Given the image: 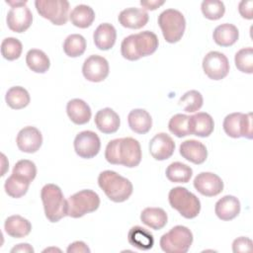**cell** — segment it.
Returning a JSON list of instances; mask_svg holds the SVG:
<instances>
[{
	"label": "cell",
	"instance_id": "cell-1",
	"mask_svg": "<svg viewBox=\"0 0 253 253\" xmlns=\"http://www.w3.org/2000/svg\"><path fill=\"white\" fill-rule=\"evenodd\" d=\"M105 158L111 164L136 167L141 161L140 144L132 137L113 139L106 146Z\"/></svg>",
	"mask_w": 253,
	"mask_h": 253
},
{
	"label": "cell",
	"instance_id": "cell-2",
	"mask_svg": "<svg viewBox=\"0 0 253 253\" xmlns=\"http://www.w3.org/2000/svg\"><path fill=\"white\" fill-rule=\"evenodd\" d=\"M158 43V38L153 32L143 31L125 38L121 44V52L124 58L134 61L154 53Z\"/></svg>",
	"mask_w": 253,
	"mask_h": 253
},
{
	"label": "cell",
	"instance_id": "cell-3",
	"mask_svg": "<svg viewBox=\"0 0 253 253\" xmlns=\"http://www.w3.org/2000/svg\"><path fill=\"white\" fill-rule=\"evenodd\" d=\"M98 184L106 196L115 203H123L132 194L131 182L112 170L101 172L98 177Z\"/></svg>",
	"mask_w": 253,
	"mask_h": 253
},
{
	"label": "cell",
	"instance_id": "cell-4",
	"mask_svg": "<svg viewBox=\"0 0 253 253\" xmlns=\"http://www.w3.org/2000/svg\"><path fill=\"white\" fill-rule=\"evenodd\" d=\"M41 198L44 214L50 222H57L67 215V200L64 199L61 189L57 185H44L41 191Z\"/></svg>",
	"mask_w": 253,
	"mask_h": 253
},
{
	"label": "cell",
	"instance_id": "cell-5",
	"mask_svg": "<svg viewBox=\"0 0 253 253\" xmlns=\"http://www.w3.org/2000/svg\"><path fill=\"white\" fill-rule=\"evenodd\" d=\"M170 206L185 218L196 217L201 211V202L196 195L184 187H175L168 195Z\"/></svg>",
	"mask_w": 253,
	"mask_h": 253
},
{
	"label": "cell",
	"instance_id": "cell-6",
	"mask_svg": "<svg viewBox=\"0 0 253 253\" xmlns=\"http://www.w3.org/2000/svg\"><path fill=\"white\" fill-rule=\"evenodd\" d=\"M158 25L167 42H179L186 29L184 15L176 9H166L158 16Z\"/></svg>",
	"mask_w": 253,
	"mask_h": 253
},
{
	"label": "cell",
	"instance_id": "cell-7",
	"mask_svg": "<svg viewBox=\"0 0 253 253\" xmlns=\"http://www.w3.org/2000/svg\"><path fill=\"white\" fill-rule=\"evenodd\" d=\"M193 243L192 231L184 225H176L160 238V247L166 253H186Z\"/></svg>",
	"mask_w": 253,
	"mask_h": 253
},
{
	"label": "cell",
	"instance_id": "cell-8",
	"mask_svg": "<svg viewBox=\"0 0 253 253\" xmlns=\"http://www.w3.org/2000/svg\"><path fill=\"white\" fill-rule=\"evenodd\" d=\"M67 215L78 218L95 211L100 206L99 195L92 190H81L67 199Z\"/></svg>",
	"mask_w": 253,
	"mask_h": 253
},
{
	"label": "cell",
	"instance_id": "cell-9",
	"mask_svg": "<svg viewBox=\"0 0 253 253\" xmlns=\"http://www.w3.org/2000/svg\"><path fill=\"white\" fill-rule=\"evenodd\" d=\"M38 13L53 25L61 26L67 23L69 2L66 0H37L35 2Z\"/></svg>",
	"mask_w": 253,
	"mask_h": 253
},
{
	"label": "cell",
	"instance_id": "cell-10",
	"mask_svg": "<svg viewBox=\"0 0 253 253\" xmlns=\"http://www.w3.org/2000/svg\"><path fill=\"white\" fill-rule=\"evenodd\" d=\"M225 133L233 138L253 137L252 129V113H232L227 115L222 124Z\"/></svg>",
	"mask_w": 253,
	"mask_h": 253
},
{
	"label": "cell",
	"instance_id": "cell-11",
	"mask_svg": "<svg viewBox=\"0 0 253 253\" xmlns=\"http://www.w3.org/2000/svg\"><path fill=\"white\" fill-rule=\"evenodd\" d=\"M11 6L7 14L8 28L15 33H24L33 22V14L26 6L27 1H6Z\"/></svg>",
	"mask_w": 253,
	"mask_h": 253
},
{
	"label": "cell",
	"instance_id": "cell-12",
	"mask_svg": "<svg viewBox=\"0 0 253 253\" xmlns=\"http://www.w3.org/2000/svg\"><path fill=\"white\" fill-rule=\"evenodd\" d=\"M203 69L210 79L221 80L229 72V62L223 53L212 50L205 55Z\"/></svg>",
	"mask_w": 253,
	"mask_h": 253
},
{
	"label": "cell",
	"instance_id": "cell-13",
	"mask_svg": "<svg viewBox=\"0 0 253 253\" xmlns=\"http://www.w3.org/2000/svg\"><path fill=\"white\" fill-rule=\"evenodd\" d=\"M74 150L81 158L90 159L95 157L101 148L98 134L92 130H83L74 138Z\"/></svg>",
	"mask_w": 253,
	"mask_h": 253
},
{
	"label": "cell",
	"instance_id": "cell-14",
	"mask_svg": "<svg viewBox=\"0 0 253 253\" xmlns=\"http://www.w3.org/2000/svg\"><path fill=\"white\" fill-rule=\"evenodd\" d=\"M109 62L100 55L93 54L85 59L82 66L83 76L91 82H101L109 75Z\"/></svg>",
	"mask_w": 253,
	"mask_h": 253
},
{
	"label": "cell",
	"instance_id": "cell-15",
	"mask_svg": "<svg viewBox=\"0 0 253 253\" xmlns=\"http://www.w3.org/2000/svg\"><path fill=\"white\" fill-rule=\"evenodd\" d=\"M195 189L206 197H214L223 190V182L219 176L211 172H201L194 179Z\"/></svg>",
	"mask_w": 253,
	"mask_h": 253
},
{
	"label": "cell",
	"instance_id": "cell-16",
	"mask_svg": "<svg viewBox=\"0 0 253 253\" xmlns=\"http://www.w3.org/2000/svg\"><path fill=\"white\" fill-rule=\"evenodd\" d=\"M18 148L26 153L37 152L42 144V135L35 126H25L22 128L16 138Z\"/></svg>",
	"mask_w": 253,
	"mask_h": 253
},
{
	"label": "cell",
	"instance_id": "cell-17",
	"mask_svg": "<svg viewBox=\"0 0 253 253\" xmlns=\"http://www.w3.org/2000/svg\"><path fill=\"white\" fill-rule=\"evenodd\" d=\"M175 150V142L167 133L160 132L154 135L149 142L151 156L159 161L170 158Z\"/></svg>",
	"mask_w": 253,
	"mask_h": 253
},
{
	"label": "cell",
	"instance_id": "cell-18",
	"mask_svg": "<svg viewBox=\"0 0 253 253\" xmlns=\"http://www.w3.org/2000/svg\"><path fill=\"white\" fill-rule=\"evenodd\" d=\"M180 154L194 164H202L208 157V150L204 143L195 139H188L181 143Z\"/></svg>",
	"mask_w": 253,
	"mask_h": 253
},
{
	"label": "cell",
	"instance_id": "cell-19",
	"mask_svg": "<svg viewBox=\"0 0 253 253\" xmlns=\"http://www.w3.org/2000/svg\"><path fill=\"white\" fill-rule=\"evenodd\" d=\"M148 13L140 8H126L123 10L119 17V23L128 29H140L144 27L148 22Z\"/></svg>",
	"mask_w": 253,
	"mask_h": 253
},
{
	"label": "cell",
	"instance_id": "cell-20",
	"mask_svg": "<svg viewBox=\"0 0 253 253\" xmlns=\"http://www.w3.org/2000/svg\"><path fill=\"white\" fill-rule=\"evenodd\" d=\"M94 120L96 126L103 133H114L121 125L119 115L111 108H104L98 111Z\"/></svg>",
	"mask_w": 253,
	"mask_h": 253
},
{
	"label": "cell",
	"instance_id": "cell-21",
	"mask_svg": "<svg viewBox=\"0 0 253 253\" xmlns=\"http://www.w3.org/2000/svg\"><path fill=\"white\" fill-rule=\"evenodd\" d=\"M214 128V122L211 116L205 112H199L190 116V133L207 137L211 134Z\"/></svg>",
	"mask_w": 253,
	"mask_h": 253
},
{
	"label": "cell",
	"instance_id": "cell-22",
	"mask_svg": "<svg viewBox=\"0 0 253 253\" xmlns=\"http://www.w3.org/2000/svg\"><path fill=\"white\" fill-rule=\"evenodd\" d=\"M214 212L221 220H231L240 212V202L234 196H224L215 203Z\"/></svg>",
	"mask_w": 253,
	"mask_h": 253
},
{
	"label": "cell",
	"instance_id": "cell-23",
	"mask_svg": "<svg viewBox=\"0 0 253 253\" xmlns=\"http://www.w3.org/2000/svg\"><path fill=\"white\" fill-rule=\"evenodd\" d=\"M66 113L71 122L76 125L87 124L92 116L89 105L81 99L70 100L66 105Z\"/></svg>",
	"mask_w": 253,
	"mask_h": 253
},
{
	"label": "cell",
	"instance_id": "cell-24",
	"mask_svg": "<svg viewBox=\"0 0 253 253\" xmlns=\"http://www.w3.org/2000/svg\"><path fill=\"white\" fill-rule=\"evenodd\" d=\"M116 29L109 23L99 25L93 34L94 43L101 50H108L112 48L116 42Z\"/></svg>",
	"mask_w": 253,
	"mask_h": 253
},
{
	"label": "cell",
	"instance_id": "cell-25",
	"mask_svg": "<svg viewBox=\"0 0 253 253\" xmlns=\"http://www.w3.org/2000/svg\"><path fill=\"white\" fill-rule=\"evenodd\" d=\"M127 241L131 246L143 251L151 249L154 245L152 233L139 225L132 226L128 230Z\"/></svg>",
	"mask_w": 253,
	"mask_h": 253
},
{
	"label": "cell",
	"instance_id": "cell-26",
	"mask_svg": "<svg viewBox=\"0 0 253 253\" xmlns=\"http://www.w3.org/2000/svg\"><path fill=\"white\" fill-rule=\"evenodd\" d=\"M127 122L130 129L136 133H147L152 126L150 114L143 109H134L129 112Z\"/></svg>",
	"mask_w": 253,
	"mask_h": 253
},
{
	"label": "cell",
	"instance_id": "cell-27",
	"mask_svg": "<svg viewBox=\"0 0 253 253\" xmlns=\"http://www.w3.org/2000/svg\"><path fill=\"white\" fill-rule=\"evenodd\" d=\"M4 229L9 236L14 238H22L31 232L32 224L27 218L19 214H15L6 218Z\"/></svg>",
	"mask_w": 253,
	"mask_h": 253
},
{
	"label": "cell",
	"instance_id": "cell-28",
	"mask_svg": "<svg viewBox=\"0 0 253 253\" xmlns=\"http://www.w3.org/2000/svg\"><path fill=\"white\" fill-rule=\"evenodd\" d=\"M239 37L238 29L229 23H224L217 26L212 34L213 41L220 46H230L234 44Z\"/></svg>",
	"mask_w": 253,
	"mask_h": 253
},
{
	"label": "cell",
	"instance_id": "cell-29",
	"mask_svg": "<svg viewBox=\"0 0 253 253\" xmlns=\"http://www.w3.org/2000/svg\"><path fill=\"white\" fill-rule=\"evenodd\" d=\"M140 220L148 227L159 230L167 224L168 216L161 208H146L140 213Z\"/></svg>",
	"mask_w": 253,
	"mask_h": 253
},
{
	"label": "cell",
	"instance_id": "cell-30",
	"mask_svg": "<svg viewBox=\"0 0 253 253\" xmlns=\"http://www.w3.org/2000/svg\"><path fill=\"white\" fill-rule=\"evenodd\" d=\"M69 19L75 27L86 29L93 24L95 20V12L90 6L80 4L73 8L69 14Z\"/></svg>",
	"mask_w": 253,
	"mask_h": 253
},
{
	"label": "cell",
	"instance_id": "cell-31",
	"mask_svg": "<svg viewBox=\"0 0 253 253\" xmlns=\"http://www.w3.org/2000/svg\"><path fill=\"white\" fill-rule=\"evenodd\" d=\"M26 63L28 67L36 73H44L50 66L48 56L41 49L33 48L27 52Z\"/></svg>",
	"mask_w": 253,
	"mask_h": 253
},
{
	"label": "cell",
	"instance_id": "cell-32",
	"mask_svg": "<svg viewBox=\"0 0 253 253\" xmlns=\"http://www.w3.org/2000/svg\"><path fill=\"white\" fill-rule=\"evenodd\" d=\"M5 100L10 108L20 110L29 105L31 98L29 92L24 87L14 86L7 91Z\"/></svg>",
	"mask_w": 253,
	"mask_h": 253
},
{
	"label": "cell",
	"instance_id": "cell-33",
	"mask_svg": "<svg viewBox=\"0 0 253 253\" xmlns=\"http://www.w3.org/2000/svg\"><path fill=\"white\" fill-rule=\"evenodd\" d=\"M166 177L173 183H188L193 175V170L190 166L182 162H173L166 169Z\"/></svg>",
	"mask_w": 253,
	"mask_h": 253
},
{
	"label": "cell",
	"instance_id": "cell-34",
	"mask_svg": "<svg viewBox=\"0 0 253 253\" xmlns=\"http://www.w3.org/2000/svg\"><path fill=\"white\" fill-rule=\"evenodd\" d=\"M86 49V40L79 34L69 35L63 42V50L69 57H78Z\"/></svg>",
	"mask_w": 253,
	"mask_h": 253
},
{
	"label": "cell",
	"instance_id": "cell-35",
	"mask_svg": "<svg viewBox=\"0 0 253 253\" xmlns=\"http://www.w3.org/2000/svg\"><path fill=\"white\" fill-rule=\"evenodd\" d=\"M169 130L177 137H184L190 133V116L184 114L174 115L168 123Z\"/></svg>",
	"mask_w": 253,
	"mask_h": 253
},
{
	"label": "cell",
	"instance_id": "cell-36",
	"mask_svg": "<svg viewBox=\"0 0 253 253\" xmlns=\"http://www.w3.org/2000/svg\"><path fill=\"white\" fill-rule=\"evenodd\" d=\"M30 184L31 183L12 174L5 181L4 188H5V192L8 194V196L18 199V198L23 197L28 192Z\"/></svg>",
	"mask_w": 253,
	"mask_h": 253
},
{
	"label": "cell",
	"instance_id": "cell-37",
	"mask_svg": "<svg viewBox=\"0 0 253 253\" xmlns=\"http://www.w3.org/2000/svg\"><path fill=\"white\" fill-rule=\"evenodd\" d=\"M204 103L202 94L197 90H190L186 92L179 100V105L183 107L187 113H194L199 111Z\"/></svg>",
	"mask_w": 253,
	"mask_h": 253
},
{
	"label": "cell",
	"instance_id": "cell-38",
	"mask_svg": "<svg viewBox=\"0 0 253 253\" xmlns=\"http://www.w3.org/2000/svg\"><path fill=\"white\" fill-rule=\"evenodd\" d=\"M234 62L239 71L248 74L253 73V48L249 46L239 49L235 54Z\"/></svg>",
	"mask_w": 253,
	"mask_h": 253
},
{
	"label": "cell",
	"instance_id": "cell-39",
	"mask_svg": "<svg viewBox=\"0 0 253 253\" xmlns=\"http://www.w3.org/2000/svg\"><path fill=\"white\" fill-rule=\"evenodd\" d=\"M12 174L31 183L32 181H34V179L36 178L37 175V167L36 164L28 159H23V160H19L12 171Z\"/></svg>",
	"mask_w": 253,
	"mask_h": 253
},
{
	"label": "cell",
	"instance_id": "cell-40",
	"mask_svg": "<svg viewBox=\"0 0 253 253\" xmlns=\"http://www.w3.org/2000/svg\"><path fill=\"white\" fill-rule=\"evenodd\" d=\"M23 50L22 42L16 38H6L1 43V53L7 60H15L20 57Z\"/></svg>",
	"mask_w": 253,
	"mask_h": 253
},
{
	"label": "cell",
	"instance_id": "cell-41",
	"mask_svg": "<svg viewBox=\"0 0 253 253\" xmlns=\"http://www.w3.org/2000/svg\"><path fill=\"white\" fill-rule=\"evenodd\" d=\"M204 16L209 20H218L223 17L225 7L223 2L218 0H205L201 5Z\"/></svg>",
	"mask_w": 253,
	"mask_h": 253
},
{
	"label": "cell",
	"instance_id": "cell-42",
	"mask_svg": "<svg viewBox=\"0 0 253 253\" xmlns=\"http://www.w3.org/2000/svg\"><path fill=\"white\" fill-rule=\"evenodd\" d=\"M252 240L248 237L240 236L233 240L232 251L234 253L238 252H250L252 251Z\"/></svg>",
	"mask_w": 253,
	"mask_h": 253
},
{
	"label": "cell",
	"instance_id": "cell-43",
	"mask_svg": "<svg viewBox=\"0 0 253 253\" xmlns=\"http://www.w3.org/2000/svg\"><path fill=\"white\" fill-rule=\"evenodd\" d=\"M253 7V1L251 0H242L238 5V11L242 18L251 20L253 18L252 14V8Z\"/></svg>",
	"mask_w": 253,
	"mask_h": 253
},
{
	"label": "cell",
	"instance_id": "cell-44",
	"mask_svg": "<svg viewBox=\"0 0 253 253\" xmlns=\"http://www.w3.org/2000/svg\"><path fill=\"white\" fill-rule=\"evenodd\" d=\"M66 251L68 253H89L90 249L83 241H75L69 244Z\"/></svg>",
	"mask_w": 253,
	"mask_h": 253
},
{
	"label": "cell",
	"instance_id": "cell-45",
	"mask_svg": "<svg viewBox=\"0 0 253 253\" xmlns=\"http://www.w3.org/2000/svg\"><path fill=\"white\" fill-rule=\"evenodd\" d=\"M165 2L164 1H158V0H150V1H140V5L144 7V9L147 10H155L161 5H163Z\"/></svg>",
	"mask_w": 253,
	"mask_h": 253
},
{
	"label": "cell",
	"instance_id": "cell-46",
	"mask_svg": "<svg viewBox=\"0 0 253 253\" xmlns=\"http://www.w3.org/2000/svg\"><path fill=\"white\" fill-rule=\"evenodd\" d=\"M11 252H24V253H33L34 252V248L28 244V243H20L18 245H16L15 247H13L11 249Z\"/></svg>",
	"mask_w": 253,
	"mask_h": 253
}]
</instances>
